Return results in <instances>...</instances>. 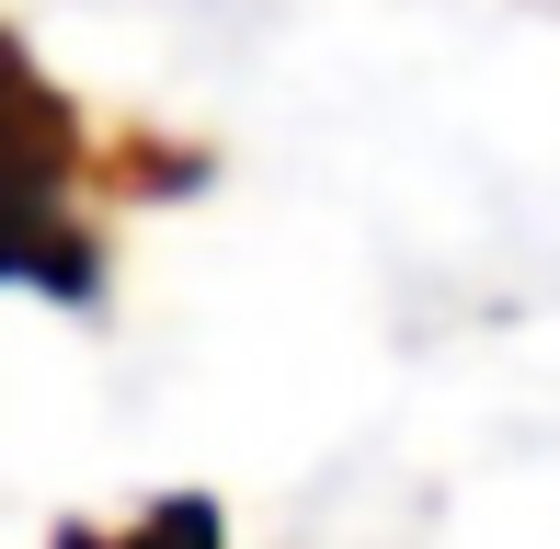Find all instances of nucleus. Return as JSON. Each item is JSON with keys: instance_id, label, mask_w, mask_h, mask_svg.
<instances>
[{"instance_id": "obj_1", "label": "nucleus", "mask_w": 560, "mask_h": 549, "mask_svg": "<svg viewBox=\"0 0 560 549\" xmlns=\"http://www.w3.org/2000/svg\"><path fill=\"white\" fill-rule=\"evenodd\" d=\"M115 549V538H104ZM126 549H218V515L207 504H149V527L126 538Z\"/></svg>"}]
</instances>
